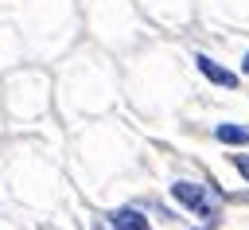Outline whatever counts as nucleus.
Segmentation results:
<instances>
[{
    "label": "nucleus",
    "mask_w": 249,
    "mask_h": 230,
    "mask_svg": "<svg viewBox=\"0 0 249 230\" xmlns=\"http://www.w3.org/2000/svg\"><path fill=\"white\" fill-rule=\"evenodd\" d=\"M171 199H175L179 207H187L195 218L210 222V226L222 218V195H218L214 187H206V183H195V179H175V183H171Z\"/></svg>",
    "instance_id": "f257e3e1"
},
{
    "label": "nucleus",
    "mask_w": 249,
    "mask_h": 230,
    "mask_svg": "<svg viewBox=\"0 0 249 230\" xmlns=\"http://www.w3.org/2000/svg\"><path fill=\"white\" fill-rule=\"evenodd\" d=\"M195 66H198V74H202L206 82H214V86H222V90H237V86H241V78H237L233 70H226L222 62H214L210 55H195Z\"/></svg>",
    "instance_id": "f03ea898"
},
{
    "label": "nucleus",
    "mask_w": 249,
    "mask_h": 230,
    "mask_svg": "<svg viewBox=\"0 0 249 230\" xmlns=\"http://www.w3.org/2000/svg\"><path fill=\"white\" fill-rule=\"evenodd\" d=\"M97 230H152V226L136 207H121L109 214V226H97Z\"/></svg>",
    "instance_id": "7ed1b4c3"
},
{
    "label": "nucleus",
    "mask_w": 249,
    "mask_h": 230,
    "mask_svg": "<svg viewBox=\"0 0 249 230\" xmlns=\"http://www.w3.org/2000/svg\"><path fill=\"white\" fill-rule=\"evenodd\" d=\"M214 140L241 148V144H249V129H245V125H237V121H222V125H214Z\"/></svg>",
    "instance_id": "20e7f679"
},
{
    "label": "nucleus",
    "mask_w": 249,
    "mask_h": 230,
    "mask_svg": "<svg viewBox=\"0 0 249 230\" xmlns=\"http://www.w3.org/2000/svg\"><path fill=\"white\" fill-rule=\"evenodd\" d=\"M230 164H233V172L249 183V156H245V152H233V156H230Z\"/></svg>",
    "instance_id": "39448f33"
},
{
    "label": "nucleus",
    "mask_w": 249,
    "mask_h": 230,
    "mask_svg": "<svg viewBox=\"0 0 249 230\" xmlns=\"http://www.w3.org/2000/svg\"><path fill=\"white\" fill-rule=\"evenodd\" d=\"M241 74H249V55H245V58H241Z\"/></svg>",
    "instance_id": "423d86ee"
}]
</instances>
